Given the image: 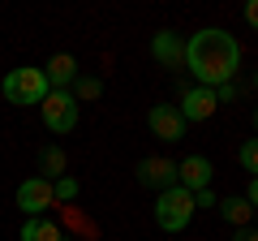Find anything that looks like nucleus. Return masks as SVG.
I'll return each mask as SVG.
<instances>
[{"label":"nucleus","instance_id":"f257e3e1","mask_svg":"<svg viewBox=\"0 0 258 241\" xmlns=\"http://www.w3.org/2000/svg\"><path fill=\"white\" fill-rule=\"evenodd\" d=\"M185 65L198 78V86H211L215 91V86L232 82V74H237V65H241V43L228 30L207 26V30H198V35L185 39Z\"/></svg>","mask_w":258,"mask_h":241},{"label":"nucleus","instance_id":"f03ea898","mask_svg":"<svg viewBox=\"0 0 258 241\" xmlns=\"http://www.w3.org/2000/svg\"><path fill=\"white\" fill-rule=\"evenodd\" d=\"M0 91H5V99L9 103H43L47 99V78H43V69H35V65H22V69H9V78L0 82Z\"/></svg>","mask_w":258,"mask_h":241},{"label":"nucleus","instance_id":"7ed1b4c3","mask_svg":"<svg viewBox=\"0 0 258 241\" xmlns=\"http://www.w3.org/2000/svg\"><path fill=\"white\" fill-rule=\"evenodd\" d=\"M194 211H198V207H194V194H189V190H181V186L164 190V194L155 198V224L164 232H181L185 224L194 220Z\"/></svg>","mask_w":258,"mask_h":241},{"label":"nucleus","instance_id":"20e7f679","mask_svg":"<svg viewBox=\"0 0 258 241\" xmlns=\"http://www.w3.org/2000/svg\"><path fill=\"white\" fill-rule=\"evenodd\" d=\"M39 108H43V125L52 134H74L78 130V99L69 91H47V99Z\"/></svg>","mask_w":258,"mask_h":241},{"label":"nucleus","instance_id":"39448f33","mask_svg":"<svg viewBox=\"0 0 258 241\" xmlns=\"http://www.w3.org/2000/svg\"><path fill=\"white\" fill-rule=\"evenodd\" d=\"M18 207L35 220V215H43L47 207H56V194H52V181H43V176H26L18 186Z\"/></svg>","mask_w":258,"mask_h":241},{"label":"nucleus","instance_id":"423d86ee","mask_svg":"<svg viewBox=\"0 0 258 241\" xmlns=\"http://www.w3.org/2000/svg\"><path fill=\"white\" fill-rule=\"evenodd\" d=\"M215 108H220V99H215L211 86H194V91L181 95V108H176V112H181V120L189 125V120H211Z\"/></svg>","mask_w":258,"mask_h":241},{"label":"nucleus","instance_id":"0eeeda50","mask_svg":"<svg viewBox=\"0 0 258 241\" xmlns=\"http://www.w3.org/2000/svg\"><path fill=\"white\" fill-rule=\"evenodd\" d=\"M138 181L142 186H151V190H172L176 186V159H164V155H147L138 164Z\"/></svg>","mask_w":258,"mask_h":241},{"label":"nucleus","instance_id":"6e6552de","mask_svg":"<svg viewBox=\"0 0 258 241\" xmlns=\"http://www.w3.org/2000/svg\"><path fill=\"white\" fill-rule=\"evenodd\" d=\"M211 159L207 155H185L181 164H176V186L181 190H189V194H198V190H207L211 186Z\"/></svg>","mask_w":258,"mask_h":241},{"label":"nucleus","instance_id":"1a4fd4ad","mask_svg":"<svg viewBox=\"0 0 258 241\" xmlns=\"http://www.w3.org/2000/svg\"><path fill=\"white\" fill-rule=\"evenodd\" d=\"M147 125H151V134H155L159 142H176L185 134V120H181V112H176L172 103H155V108L147 112Z\"/></svg>","mask_w":258,"mask_h":241},{"label":"nucleus","instance_id":"9d476101","mask_svg":"<svg viewBox=\"0 0 258 241\" xmlns=\"http://www.w3.org/2000/svg\"><path fill=\"white\" fill-rule=\"evenodd\" d=\"M151 56H155L159 65H168V69H181V61H185V43H181V35H172V30H159V35L151 39Z\"/></svg>","mask_w":258,"mask_h":241},{"label":"nucleus","instance_id":"9b49d317","mask_svg":"<svg viewBox=\"0 0 258 241\" xmlns=\"http://www.w3.org/2000/svg\"><path fill=\"white\" fill-rule=\"evenodd\" d=\"M43 78H47V86H52V91H64V86H74V82H78V61H74L69 52H56L52 61H47Z\"/></svg>","mask_w":258,"mask_h":241},{"label":"nucleus","instance_id":"f8f14e48","mask_svg":"<svg viewBox=\"0 0 258 241\" xmlns=\"http://www.w3.org/2000/svg\"><path fill=\"white\" fill-rule=\"evenodd\" d=\"M22 241H64L60 237V224L43 220V215H35V220L22 224Z\"/></svg>","mask_w":258,"mask_h":241},{"label":"nucleus","instance_id":"ddd939ff","mask_svg":"<svg viewBox=\"0 0 258 241\" xmlns=\"http://www.w3.org/2000/svg\"><path fill=\"white\" fill-rule=\"evenodd\" d=\"M215 207H220V215H224L228 224H237V228H245V224H249V215H254V207L245 203V194L224 198V203H215Z\"/></svg>","mask_w":258,"mask_h":241},{"label":"nucleus","instance_id":"4468645a","mask_svg":"<svg viewBox=\"0 0 258 241\" xmlns=\"http://www.w3.org/2000/svg\"><path fill=\"white\" fill-rule=\"evenodd\" d=\"M39 168H43V181H56V176H64V151H60V147H43V155H39Z\"/></svg>","mask_w":258,"mask_h":241},{"label":"nucleus","instance_id":"2eb2a0df","mask_svg":"<svg viewBox=\"0 0 258 241\" xmlns=\"http://www.w3.org/2000/svg\"><path fill=\"white\" fill-rule=\"evenodd\" d=\"M52 194H56V203H74V198H78V181H74V176H56Z\"/></svg>","mask_w":258,"mask_h":241},{"label":"nucleus","instance_id":"dca6fc26","mask_svg":"<svg viewBox=\"0 0 258 241\" xmlns=\"http://www.w3.org/2000/svg\"><path fill=\"white\" fill-rule=\"evenodd\" d=\"M237 159H241V168H245L249 176H258V138H249L245 147L237 151Z\"/></svg>","mask_w":258,"mask_h":241},{"label":"nucleus","instance_id":"f3484780","mask_svg":"<svg viewBox=\"0 0 258 241\" xmlns=\"http://www.w3.org/2000/svg\"><path fill=\"white\" fill-rule=\"evenodd\" d=\"M99 91H103V86H99V78H78L69 95H74V99H99Z\"/></svg>","mask_w":258,"mask_h":241},{"label":"nucleus","instance_id":"a211bd4d","mask_svg":"<svg viewBox=\"0 0 258 241\" xmlns=\"http://www.w3.org/2000/svg\"><path fill=\"white\" fill-rule=\"evenodd\" d=\"M194 207H215V194L211 190H198V194H194Z\"/></svg>","mask_w":258,"mask_h":241},{"label":"nucleus","instance_id":"6ab92c4d","mask_svg":"<svg viewBox=\"0 0 258 241\" xmlns=\"http://www.w3.org/2000/svg\"><path fill=\"white\" fill-rule=\"evenodd\" d=\"M241 13H245V22H249V26H254V30H258V0H249V5H245V9H241Z\"/></svg>","mask_w":258,"mask_h":241},{"label":"nucleus","instance_id":"aec40b11","mask_svg":"<svg viewBox=\"0 0 258 241\" xmlns=\"http://www.w3.org/2000/svg\"><path fill=\"white\" fill-rule=\"evenodd\" d=\"M245 203L258 211V176H249V194H245Z\"/></svg>","mask_w":258,"mask_h":241},{"label":"nucleus","instance_id":"412c9836","mask_svg":"<svg viewBox=\"0 0 258 241\" xmlns=\"http://www.w3.org/2000/svg\"><path fill=\"white\" fill-rule=\"evenodd\" d=\"M232 241H258V228H237V232H232Z\"/></svg>","mask_w":258,"mask_h":241},{"label":"nucleus","instance_id":"4be33fe9","mask_svg":"<svg viewBox=\"0 0 258 241\" xmlns=\"http://www.w3.org/2000/svg\"><path fill=\"white\" fill-rule=\"evenodd\" d=\"M254 130H258V108H254Z\"/></svg>","mask_w":258,"mask_h":241},{"label":"nucleus","instance_id":"5701e85b","mask_svg":"<svg viewBox=\"0 0 258 241\" xmlns=\"http://www.w3.org/2000/svg\"><path fill=\"white\" fill-rule=\"evenodd\" d=\"M254 86H258V74H254Z\"/></svg>","mask_w":258,"mask_h":241}]
</instances>
